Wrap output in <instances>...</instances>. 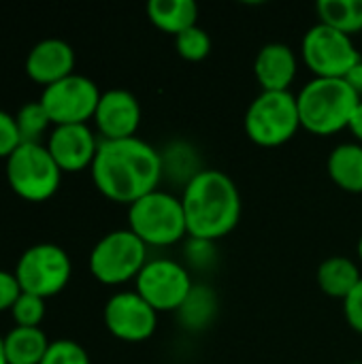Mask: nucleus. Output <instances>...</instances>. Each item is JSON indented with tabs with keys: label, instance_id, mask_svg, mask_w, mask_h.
Returning a JSON list of instances; mask_svg holds the SVG:
<instances>
[{
	"label": "nucleus",
	"instance_id": "16",
	"mask_svg": "<svg viewBox=\"0 0 362 364\" xmlns=\"http://www.w3.org/2000/svg\"><path fill=\"white\" fill-rule=\"evenodd\" d=\"M297 70L299 58L286 43L265 45L254 60V75L262 92H290Z\"/></svg>",
	"mask_w": 362,
	"mask_h": 364
},
{
	"label": "nucleus",
	"instance_id": "28",
	"mask_svg": "<svg viewBox=\"0 0 362 364\" xmlns=\"http://www.w3.org/2000/svg\"><path fill=\"white\" fill-rule=\"evenodd\" d=\"M41 364H90V356L77 341L58 339L51 341Z\"/></svg>",
	"mask_w": 362,
	"mask_h": 364
},
{
	"label": "nucleus",
	"instance_id": "36",
	"mask_svg": "<svg viewBox=\"0 0 362 364\" xmlns=\"http://www.w3.org/2000/svg\"><path fill=\"white\" fill-rule=\"evenodd\" d=\"M350 364H362V363H350Z\"/></svg>",
	"mask_w": 362,
	"mask_h": 364
},
{
	"label": "nucleus",
	"instance_id": "20",
	"mask_svg": "<svg viewBox=\"0 0 362 364\" xmlns=\"http://www.w3.org/2000/svg\"><path fill=\"white\" fill-rule=\"evenodd\" d=\"M51 341L43 328H23L15 326L4 337L6 364H41Z\"/></svg>",
	"mask_w": 362,
	"mask_h": 364
},
{
	"label": "nucleus",
	"instance_id": "30",
	"mask_svg": "<svg viewBox=\"0 0 362 364\" xmlns=\"http://www.w3.org/2000/svg\"><path fill=\"white\" fill-rule=\"evenodd\" d=\"M344 316H346V322L350 324V328L362 335V279L350 292V296L344 301Z\"/></svg>",
	"mask_w": 362,
	"mask_h": 364
},
{
	"label": "nucleus",
	"instance_id": "17",
	"mask_svg": "<svg viewBox=\"0 0 362 364\" xmlns=\"http://www.w3.org/2000/svg\"><path fill=\"white\" fill-rule=\"evenodd\" d=\"M326 171L331 181L350 194H362V145L341 143L326 160Z\"/></svg>",
	"mask_w": 362,
	"mask_h": 364
},
{
	"label": "nucleus",
	"instance_id": "9",
	"mask_svg": "<svg viewBox=\"0 0 362 364\" xmlns=\"http://www.w3.org/2000/svg\"><path fill=\"white\" fill-rule=\"evenodd\" d=\"M15 277L19 282L21 292L51 299L60 294L73 273V264L68 254L53 243H38L28 247L15 267Z\"/></svg>",
	"mask_w": 362,
	"mask_h": 364
},
{
	"label": "nucleus",
	"instance_id": "26",
	"mask_svg": "<svg viewBox=\"0 0 362 364\" xmlns=\"http://www.w3.org/2000/svg\"><path fill=\"white\" fill-rule=\"evenodd\" d=\"M183 260H186V269L190 271H209L213 269L215 260H218V250L213 241H205V239H194L188 237L183 241Z\"/></svg>",
	"mask_w": 362,
	"mask_h": 364
},
{
	"label": "nucleus",
	"instance_id": "7",
	"mask_svg": "<svg viewBox=\"0 0 362 364\" xmlns=\"http://www.w3.org/2000/svg\"><path fill=\"white\" fill-rule=\"evenodd\" d=\"M147 245L132 230L105 235L90 254V273L105 286H122L137 279L147 264Z\"/></svg>",
	"mask_w": 362,
	"mask_h": 364
},
{
	"label": "nucleus",
	"instance_id": "27",
	"mask_svg": "<svg viewBox=\"0 0 362 364\" xmlns=\"http://www.w3.org/2000/svg\"><path fill=\"white\" fill-rule=\"evenodd\" d=\"M11 316L15 320V326L41 328V322L45 320V299L21 292L11 309Z\"/></svg>",
	"mask_w": 362,
	"mask_h": 364
},
{
	"label": "nucleus",
	"instance_id": "21",
	"mask_svg": "<svg viewBox=\"0 0 362 364\" xmlns=\"http://www.w3.org/2000/svg\"><path fill=\"white\" fill-rule=\"evenodd\" d=\"M218 314V294L209 286H194L183 301V305L177 309L179 324L186 331L201 333L211 326Z\"/></svg>",
	"mask_w": 362,
	"mask_h": 364
},
{
	"label": "nucleus",
	"instance_id": "10",
	"mask_svg": "<svg viewBox=\"0 0 362 364\" xmlns=\"http://www.w3.org/2000/svg\"><path fill=\"white\" fill-rule=\"evenodd\" d=\"M137 294L149 303L158 314L177 311L194 288L192 275L186 264L173 258L147 260L139 277L134 279Z\"/></svg>",
	"mask_w": 362,
	"mask_h": 364
},
{
	"label": "nucleus",
	"instance_id": "6",
	"mask_svg": "<svg viewBox=\"0 0 362 364\" xmlns=\"http://www.w3.org/2000/svg\"><path fill=\"white\" fill-rule=\"evenodd\" d=\"M11 190L30 203L49 200L62 181V171L43 143H21L6 160Z\"/></svg>",
	"mask_w": 362,
	"mask_h": 364
},
{
	"label": "nucleus",
	"instance_id": "23",
	"mask_svg": "<svg viewBox=\"0 0 362 364\" xmlns=\"http://www.w3.org/2000/svg\"><path fill=\"white\" fill-rule=\"evenodd\" d=\"M160 156H162V173H164V177L179 181L183 188L190 183V179H194L203 171L194 147H190L183 141L171 143L164 151H160Z\"/></svg>",
	"mask_w": 362,
	"mask_h": 364
},
{
	"label": "nucleus",
	"instance_id": "24",
	"mask_svg": "<svg viewBox=\"0 0 362 364\" xmlns=\"http://www.w3.org/2000/svg\"><path fill=\"white\" fill-rule=\"evenodd\" d=\"M15 122H17V130H19L21 143H41L45 130H47L49 124H51L47 111H45L43 105H41V100L26 102V105L17 111Z\"/></svg>",
	"mask_w": 362,
	"mask_h": 364
},
{
	"label": "nucleus",
	"instance_id": "2",
	"mask_svg": "<svg viewBox=\"0 0 362 364\" xmlns=\"http://www.w3.org/2000/svg\"><path fill=\"white\" fill-rule=\"evenodd\" d=\"M188 237L218 241L230 235L241 220L237 183L218 168H203L181 192Z\"/></svg>",
	"mask_w": 362,
	"mask_h": 364
},
{
	"label": "nucleus",
	"instance_id": "12",
	"mask_svg": "<svg viewBox=\"0 0 362 364\" xmlns=\"http://www.w3.org/2000/svg\"><path fill=\"white\" fill-rule=\"evenodd\" d=\"M107 331L126 343H143L158 328V311L145 303L137 290L113 294L102 311Z\"/></svg>",
	"mask_w": 362,
	"mask_h": 364
},
{
	"label": "nucleus",
	"instance_id": "25",
	"mask_svg": "<svg viewBox=\"0 0 362 364\" xmlns=\"http://www.w3.org/2000/svg\"><path fill=\"white\" fill-rule=\"evenodd\" d=\"M175 49L186 62H203L211 53V36L196 23L175 36Z\"/></svg>",
	"mask_w": 362,
	"mask_h": 364
},
{
	"label": "nucleus",
	"instance_id": "34",
	"mask_svg": "<svg viewBox=\"0 0 362 364\" xmlns=\"http://www.w3.org/2000/svg\"><path fill=\"white\" fill-rule=\"evenodd\" d=\"M0 364H6V354H4V337H0Z\"/></svg>",
	"mask_w": 362,
	"mask_h": 364
},
{
	"label": "nucleus",
	"instance_id": "33",
	"mask_svg": "<svg viewBox=\"0 0 362 364\" xmlns=\"http://www.w3.org/2000/svg\"><path fill=\"white\" fill-rule=\"evenodd\" d=\"M344 81H346V83H348V85L358 94V96H361L362 94V60L356 64V66H354V68H350V73L344 77Z\"/></svg>",
	"mask_w": 362,
	"mask_h": 364
},
{
	"label": "nucleus",
	"instance_id": "31",
	"mask_svg": "<svg viewBox=\"0 0 362 364\" xmlns=\"http://www.w3.org/2000/svg\"><path fill=\"white\" fill-rule=\"evenodd\" d=\"M19 294H21V288H19V282H17L15 273H9V271L0 269V314L11 311L15 301L19 299Z\"/></svg>",
	"mask_w": 362,
	"mask_h": 364
},
{
	"label": "nucleus",
	"instance_id": "8",
	"mask_svg": "<svg viewBox=\"0 0 362 364\" xmlns=\"http://www.w3.org/2000/svg\"><path fill=\"white\" fill-rule=\"evenodd\" d=\"M301 58L314 77L322 79H344L350 68L362 60L352 36L320 21L305 32L301 41Z\"/></svg>",
	"mask_w": 362,
	"mask_h": 364
},
{
	"label": "nucleus",
	"instance_id": "13",
	"mask_svg": "<svg viewBox=\"0 0 362 364\" xmlns=\"http://www.w3.org/2000/svg\"><path fill=\"white\" fill-rule=\"evenodd\" d=\"M94 122L102 141L132 139L141 126V102L128 90H107L100 96Z\"/></svg>",
	"mask_w": 362,
	"mask_h": 364
},
{
	"label": "nucleus",
	"instance_id": "22",
	"mask_svg": "<svg viewBox=\"0 0 362 364\" xmlns=\"http://www.w3.org/2000/svg\"><path fill=\"white\" fill-rule=\"evenodd\" d=\"M320 23L348 36L362 32V0H320L316 4Z\"/></svg>",
	"mask_w": 362,
	"mask_h": 364
},
{
	"label": "nucleus",
	"instance_id": "4",
	"mask_svg": "<svg viewBox=\"0 0 362 364\" xmlns=\"http://www.w3.org/2000/svg\"><path fill=\"white\" fill-rule=\"evenodd\" d=\"M128 230L147 247H171L188 239L181 196L154 190L128 207Z\"/></svg>",
	"mask_w": 362,
	"mask_h": 364
},
{
	"label": "nucleus",
	"instance_id": "35",
	"mask_svg": "<svg viewBox=\"0 0 362 364\" xmlns=\"http://www.w3.org/2000/svg\"><path fill=\"white\" fill-rule=\"evenodd\" d=\"M356 252H358V260L362 262V235L361 239H358V245H356Z\"/></svg>",
	"mask_w": 362,
	"mask_h": 364
},
{
	"label": "nucleus",
	"instance_id": "3",
	"mask_svg": "<svg viewBox=\"0 0 362 364\" xmlns=\"http://www.w3.org/2000/svg\"><path fill=\"white\" fill-rule=\"evenodd\" d=\"M358 102L361 96L344 79L314 77L297 94L301 128L316 136L337 134L348 128Z\"/></svg>",
	"mask_w": 362,
	"mask_h": 364
},
{
	"label": "nucleus",
	"instance_id": "14",
	"mask_svg": "<svg viewBox=\"0 0 362 364\" xmlns=\"http://www.w3.org/2000/svg\"><path fill=\"white\" fill-rule=\"evenodd\" d=\"M100 141L87 124L55 126L47 139V149L62 173L92 168Z\"/></svg>",
	"mask_w": 362,
	"mask_h": 364
},
{
	"label": "nucleus",
	"instance_id": "29",
	"mask_svg": "<svg viewBox=\"0 0 362 364\" xmlns=\"http://www.w3.org/2000/svg\"><path fill=\"white\" fill-rule=\"evenodd\" d=\"M21 145V136L17 130L15 115H9L6 111H0V158L9 160L11 154Z\"/></svg>",
	"mask_w": 362,
	"mask_h": 364
},
{
	"label": "nucleus",
	"instance_id": "18",
	"mask_svg": "<svg viewBox=\"0 0 362 364\" xmlns=\"http://www.w3.org/2000/svg\"><path fill=\"white\" fill-rule=\"evenodd\" d=\"M147 17L158 30L177 36L196 26L198 4L194 0H149Z\"/></svg>",
	"mask_w": 362,
	"mask_h": 364
},
{
	"label": "nucleus",
	"instance_id": "32",
	"mask_svg": "<svg viewBox=\"0 0 362 364\" xmlns=\"http://www.w3.org/2000/svg\"><path fill=\"white\" fill-rule=\"evenodd\" d=\"M348 130L354 134V139L362 145V100L356 105L352 117H350V124H348Z\"/></svg>",
	"mask_w": 362,
	"mask_h": 364
},
{
	"label": "nucleus",
	"instance_id": "15",
	"mask_svg": "<svg viewBox=\"0 0 362 364\" xmlns=\"http://www.w3.org/2000/svg\"><path fill=\"white\" fill-rule=\"evenodd\" d=\"M75 70V51L62 38H45L32 47L26 58V75L45 87L70 77Z\"/></svg>",
	"mask_w": 362,
	"mask_h": 364
},
{
	"label": "nucleus",
	"instance_id": "19",
	"mask_svg": "<svg viewBox=\"0 0 362 364\" xmlns=\"http://www.w3.org/2000/svg\"><path fill=\"white\" fill-rule=\"evenodd\" d=\"M318 286L331 299L346 301L362 279L361 269L346 256H331L318 267Z\"/></svg>",
	"mask_w": 362,
	"mask_h": 364
},
{
	"label": "nucleus",
	"instance_id": "5",
	"mask_svg": "<svg viewBox=\"0 0 362 364\" xmlns=\"http://www.w3.org/2000/svg\"><path fill=\"white\" fill-rule=\"evenodd\" d=\"M243 128L258 147H282L301 130L299 105L292 92H260L247 107Z\"/></svg>",
	"mask_w": 362,
	"mask_h": 364
},
{
	"label": "nucleus",
	"instance_id": "1",
	"mask_svg": "<svg viewBox=\"0 0 362 364\" xmlns=\"http://www.w3.org/2000/svg\"><path fill=\"white\" fill-rule=\"evenodd\" d=\"M90 171L96 190L105 198L128 207L158 190L164 177L160 151L139 136L100 141Z\"/></svg>",
	"mask_w": 362,
	"mask_h": 364
},
{
	"label": "nucleus",
	"instance_id": "11",
	"mask_svg": "<svg viewBox=\"0 0 362 364\" xmlns=\"http://www.w3.org/2000/svg\"><path fill=\"white\" fill-rule=\"evenodd\" d=\"M100 96L102 92L92 79L73 73L70 77L45 87L38 100L53 126H70L94 119Z\"/></svg>",
	"mask_w": 362,
	"mask_h": 364
}]
</instances>
